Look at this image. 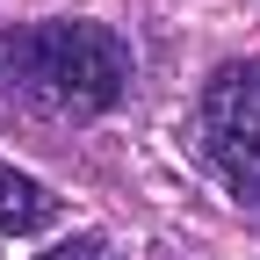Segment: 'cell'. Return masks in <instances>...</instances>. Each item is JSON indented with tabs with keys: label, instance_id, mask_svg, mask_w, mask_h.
<instances>
[{
	"label": "cell",
	"instance_id": "4",
	"mask_svg": "<svg viewBox=\"0 0 260 260\" xmlns=\"http://www.w3.org/2000/svg\"><path fill=\"white\" fill-rule=\"evenodd\" d=\"M37 260H123L109 239H94V232H80V239H65V246H51V253H37Z\"/></svg>",
	"mask_w": 260,
	"mask_h": 260
},
{
	"label": "cell",
	"instance_id": "3",
	"mask_svg": "<svg viewBox=\"0 0 260 260\" xmlns=\"http://www.w3.org/2000/svg\"><path fill=\"white\" fill-rule=\"evenodd\" d=\"M51 224H58V195L0 159V239H29V232H51Z\"/></svg>",
	"mask_w": 260,
	"mask_h": 260
},
{
	"label": "cell",
	"instance_id": "2",
	"mask_svg": "<svg viewBox=\"0 0 260 260\" xmlns=\"http://www.w3.org/2000/svg\"><path fill=\"white\" fill-rule=\"evenodd\" d=\"M195 130H203L210 167L246 203H260V65H217L195 102Z\"/></svg>",
	"mask_w": 260,
	"mask_h": 260
},
{
	"label": "cell",
	"instance_id": "1",
	"mask_svg": "<svg viewBox=\"0 0 260 260\" xmlns=\"http://www.w3.org/2000/svg\"><path fill=\"white\" fill-rule=\"evenodd\" d=\"M130 87V51L109 22H29L0 37V109L87 123L109 116Z\"/></svg>",
	"mask_w": 260,
	"mask_h": 260
}]
</instances>
